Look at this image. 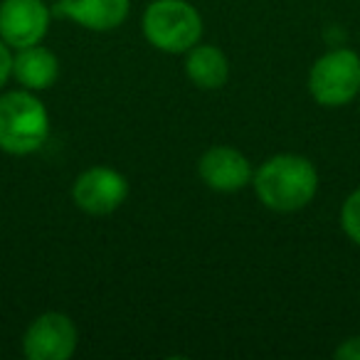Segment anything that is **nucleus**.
Segmentation results:
<instances>
[{
    "label": "nucleus",
    "instance_id": "f257e3e1",
    "mask_svg": "<svg viewBox=\"0 0 360 360\" xmlns=\"http://www.w3.org/2000/svg\"><path fill=\"white\" fill-rule=\"evenodd\" d=\"M252 188L266 210L289 215L309 207L319 195V170L306 155L276 153L255 170Z\"/></svg>",
    "mask_w": 360,
    "mask_h": 360
},
{
    "label": "nucleus",
    "instance_id": "f03ea898",
    "mask_svg": "<svg viewBox=\"0 0 360 360\" xmlns=\"http://www.w3.org/2000/svg\"><path fill=\"white\" fill-rule=\"evenodd\" d=\"M50 139V111L30 89L0 94V150L8 155H32Z\"/></svg>",
    "mask_w": 360,
    "mask_h": 360
},
{
    "label": "nucleus",
    "instance_id": "7ed1b4c3",
    "mask_svg": "<svg viewBox=\"0 0 360 360\" xmlns=\"http://www.w3.org/2000/svg\"><path fill=\"white\" fill-rule=\"evenodd\" d=\"M141 30L150 47L165 55H186L202 40V15L188 0H150Z\"/></svg>",
    "mask_w": 360,
    "mask_h": 360
},
{
    "label": "nucleus",
    "instance_id": "20e7f679",
    "mask_svg": "<svg viewBox=\"0 0 360 360\" xmlns=\"http://www.w3.org/2000/svg\"><path fill=\"white\" fill-rule=\"evenodd\" d=\"M309 94L326 109L348 106L360 96V55L350 47H333L311 65Z\"/></svg>",
    "mask_w": 360,
    "mask_h": 360
},
{
    "label": "nucleus",
    "instance_id": "39448f33",
    "mask_svg": "<svg viewBox=\"0 0 360 360\" xmlns=\"http://www.w3.org/2000/svg\"><path fill=\"white\" fill-rule=\"evenodd\" d=\"M79 345L77 323L62 311H45L22 333V355L27 360H70Z\"/></svg>",
    "mask_w": 360,
    "mask_h": 360
},
{
    "label": "nucleus",
    "instance_id": "423d86ee",
    "mask_svg": "<svg viewBox=\"0 0 360 360\" xmlns=\"http://www.w3.org/2000/svg\"><path fill=\"white\" fill-rule=\"evenodd\" d=\"M129 198V180L109 165H91L82 170L72 186V200L86 215H111Z\"/></svg>",
    "mask_w": 360,
    "mask_h": 360
},
{
    "label": "nucleus",
    "instance_id": "0eeeda50",
    "mask_svg": "<svg viewBox=\"0 0 360 360\" xmlns=\"http://www.w3.org/2000/svg\"><path fill=\"white\" fill-rule=\"evenodd\" d=\"M52 13L45 0H3L0 3V40L13 50L37 45L50 32Z\"/></svg>",
    "mask_w": 360,
    "mask_h": 360
},
{
    "label": "nucleus",
    "instance_id": "6e6552de",
    "mask_svg": "<svg viewBox=\"0 0 360 360\" xmlns=\"http://www.w3.org/2000/svg\"><path fill=\"white\" fill-rule=\"evenodd\" d=\"M198 175L210 191L215 193H237L252 186V168L250 158L240 148L232 146H212L198 160Z\"/></svg>",
    "mask_w": 360,
    "mask_h": 360
},
{
    "label": "nucleus",
    "instance_id": "1a4fd4ad",
    "mask_svg": "<svg viewBox=\"0 0 360 360\" xmlns=\"http://www.w3.org/2000/svg\"><path fill=\"white\" fill-rule=\"evenodd\" d=\"M57 15L91 32H111L126 22L131 0H60Z\"/></svg>",
    "mask_w": 360,
    "mask_h": 360
},
{
    "label": "nucleus",
    "instance_id": "9d476101",
    "mask_svg": "<svg viewBox=\"0 0 360 360\" xmlns=\"http://www.w3.org/2000/svg\"><path fill=\"white\" fill-rule=\"evenodd\" d=\"M60 77V57L42 42L13 52V79L30 91H45Z\"/></svg>",
    "mask_w": 360,
    "mask_h": 360
},
{
    "label": "nucleus",
    "instance_id": "9b49d317",
    "mask_svg": "<svg viewBox=\"0 0 360 360\" xmlns=\"http://www.w3.org/2000/svg\"><path fill=\"white\" fill-rule=\"evenodd\" d=\"M186 75L198 89H222L230 79V60L220 47L198 42L186 52Z\"/></svg>",
    "mask_w": 360,
    "mask_h": 360
},
{
    "label": "nucleus",
    "instance_id": "f8f14e48",
    "mask_svg": "<svg viewBox=\"0 0 360 360\" xmlns=\"http://www.w3.org/2000/svg\"><path fill=\"white\" fill-rule=\"evenodd\" d=\"M340 227L345 237L360 247V188H355L340 205Z\"/></svg>",
    "mask_w": 360,
    "mask_h": 360
},
{
    "label": "nucleus",
    "instance_id": "ddd939ff",
    "mask_svg": "<svg viewBox=\"0 0 360 360\" xmlns=\"http://www.w3.org/2000/svg\"><path fill=\"white\" fill-rule=\"evenodd\" d=\"M13 77V47L0 40V91Z\"/></svg>",
    "mask_w": 360,
    "mask_h": 360
},
{
    "label": "nucleus",
    "instance_id": "4468645a",
    "mask_svg": "<svg viewBox=\"0 0 360 360\" xmlns=\"http://www.w3.org/2000/svg\"><path fill=\"white\" fill-rule=\"evenodd\" d=\"M333 355L338 360H360V335H350V338H345L343 343L333 350Z\"/></svg>",
    "mask_w": 360,
    "mask_h": 360
}]
</instances>
